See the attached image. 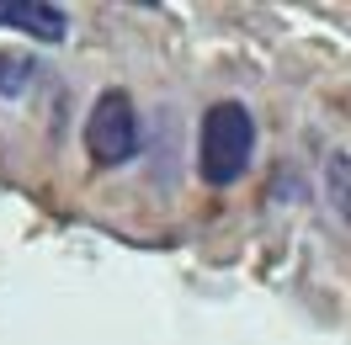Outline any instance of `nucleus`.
I'll use <instances>...</instances> for the list:
<instances>
[{
    "mask_svg": "<svg viewBox=\"0 0 351 345\" xmlns=\"http://www.w3.org/2000/svg\"><path fill=\"white\" fill-rule=\"evenodd\" d=\"M256 154V123L240 101H219L202 112V133H197V170L208 186H229L250 170Z\"/></svg>",
    "mask_w": 351,
    "mask_h": 345,
    "instance_id": "1",
    "label": "nucleus"
},
{
    "mask_svg": "<svg viewBox=\"0 0 351 345\" xmlns=\"http://www.w3.org/2000/svg\"><path fill=\"white\" fill-rule=\"evenodd\" d=\"M86 149L96 165H128L138 154V112L123 90H107L86 117Z\"/></svg>",
    "mask_w": 351,
    "mask_h": 345,
    "instance_id": "2",
    "label": "nucleus"
},
{
    "mask_svg": "<svg viewBox=\"0 0 351 345\" xmlns=\"http://www.w3.org/2000/svg\"><path fill=\"white\" fill-rule=\"evenodd\" d=\"M0 22L22 27L32 38H43V43H64L69 32V16L59 5H48V0H22V5H0Z\"/></svg>",
    "mask_w": 351,
    "mask_h": 345,
    "instance_id": "3",
    "label": "nucleus"
},
{
    "mask_svg": "<svg viewBox=\"0 0 351 345\" xmlns=\"http://www.w3.org/2000/svg\"><path fill=\"white\" fill-rule=\"evenodd\" d=\"M27 86H32V59L0 53V96H22Z\"/></svg>",
    "mask_w": 351,
    "mask_h": 345,
    "instance_id": "4",
    "label": "nucleus"
},
{
    "mask_svg": "<svg viewBox=\"0 0 351 345\" xmlns=\"http://www.w3.org/2000/svg\"><path fill=\"white\" fill-rule=\"evenodd\" d=\"M330 196H335V207H341L346 223H351V159H346V154L330 159Z\"/></svg>",
    "mask_w": 351,
    "mask_h": 345,
    "instance_id": "5",
    "label": "nucleus"
}]
</instances>
